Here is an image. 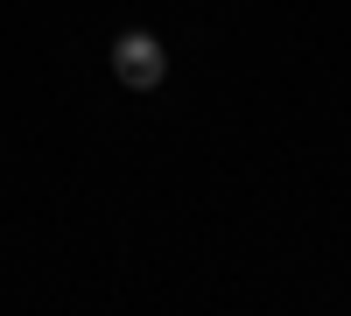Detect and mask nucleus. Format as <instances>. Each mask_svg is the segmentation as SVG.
I'll return each instance as SVG.
<instances>
[{"mask_svg":"<svg viewBox=\"0 0 351 316\" xmlns=\"http://www.w3.org/2000/svg\"><path fill=\"white\" fill-rule=\"evenodd\" d=\"M112 77H120L127 92H155V84L169 77V56H162V42L148 36V28H127V36L112 42Z\"/></svg>","mask_w":351,"mask_h":316,"instance_id":"f257e3e1","label":"nucleus"}]
</instances>
